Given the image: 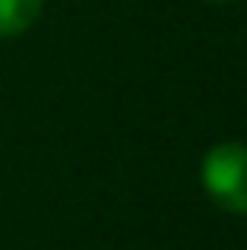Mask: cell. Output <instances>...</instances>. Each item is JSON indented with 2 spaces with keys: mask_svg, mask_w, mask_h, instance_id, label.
I'll return each mask as SVG.
<instances>
[{
  "mask_svg": "<svg viewBox=\"0 0 247 250\" xmlns=\"http://www.w3.org/2000/svg\"><path fill=\"white\" fill-rule=\"evenodd\" d=\"M203 187L225 212L247 215V146L219 143L203 159Z\"/></svg>",
  "mask_w": 247,
  "mask_h": 250,
  "instance_id": "cell-1",
  "label": "cell"
},
{
  "mask_svg": "<svg viewBox=\"0 0 247 250\" xmlns=\"http://www.w3.org/2000/svg\"><path fill=\"white\" fill-rule=\"evenodd\" d=\"M44 0H0V38L22 35L38 16Z\"/></svg>",
  "mask_w": 247,
  "mask_h": 250,
  "instance_id": "cell-2",
  "label": "cell"
},
{
  "mask_svg": "<svg viewBox=\"0 0 247 250\" xmlns=\"http://www.w3.org/2000/svg\"><path fill=\"white\" fill-rule=\"evenodd\" d=\"M212 3H228V0H212Z\"/></svg>",
  "mask_w": 247,
  "mask_h": 250,
  "instance_id": "cell-3",
  "label": "cell"
}]
</instances>
